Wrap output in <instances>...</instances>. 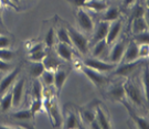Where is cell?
I'll list each match as a JSON object with an SVG mask.
<instances>
[{
	"instance_id": "6da1fadb",
	"label": "cell",
	"mask_w": 149,
	"mask_h": 129,
	"mask_svg": "<svg viewBox=\"0 0 149 129\" xmlns=\"http://www.w3.org/2000/svg\"><path fill=\"white\" fill-rule=\"evenodd\" d=\"M124 89H125V98L135 108L144 109L148 104V98L145 96L143 87L138 80L129 76L124 81Z\"/></svg>"
},
{
	"instance_id": "7a4b0ae2",
	"label": "cell",
	"mask_w": 149,
	"mask_h": 129,
	"mask_svg": "<svg viewBox=\"0 0 149 129\" xmlns=\"http://www.w3.org/2000/svg\"><path fill=\"white\" fill-rule=\"evenodd\" d=\"M68 32L69 37L72 43V46L77 50V52L82 55L86 56L88 54L90 50V41L83 32H81L80 30H76L72 26H68Z\"/></svg>"
},
{
	"instance_id": "3957f363",
	"label": "cell",
	"mask_w": 149,
	"mask_h": 129,
	"mask_svg": "<svg viewBox=\"0 0 149 129\" xmlns=\"http://www.w3.org/2000/svg\"><path fill=\"white\" fill-rule=\"evenodd\" d=\"M80 70L98 89H103L109 83V78L107 77V75L105 73L100 72V71H96L94 69H91L88 66L82 64V62H81L80 64Z\"/></svg>"
},
{
	"instance_id": "277c9868",
	"label": "cell",
	"mask_w": 149,
	"mask_h": 129,
	"mask_svg": "<svg viewBox=\"0 0 149 129\" xmlns=\"http://www.w3.org/2000/svg\"><path fill=\"white\" fill-rule=\"evenodd\" d=\"M128 43L127 38H118L115 42L109 44V49H108V53L106 56V61L111 62V63H115V64H119L123 59V55L125 52V49Z\"/></svg>"
},
{
	"instance_id": "5b68a950",
	"label": "cell",
	"mask_w": 149,
	"mask_h": 129,
	"mask_svg": "<svg viewBox=\"0 0 149 129\" xmlns=\"http://www.w3.org/2000/svg\"><path fill=\"white\" fill-rule=\"evenodd\" d=\"M64 128H81L83 127L81 121L79 109L72 104H68L64 106L63 112V124Z\"/></svg>"
},
{
	"instance_id": "8992f818",
	"label": "cell",
	"mask_w": 149,
	"mask_h": 129,
	"mask_svg": "<svg viewBox=\"0 0 149 129\" xmlns=\"http://www.w3.org/2000/svg\"><path fill=\"white\" fill-rule=\"evenodd\" d=\"M76 21H77V26L80 28V31L83 32L85 35L91 34L93 32V29L95 26V22L93 20L92 16L90 15V12L86 10L85 8L81 7L76 9Z\"/></svg>"
},
{
	"instance_id": "52a82bcc",
	"label": "cell",
	"mask_w": 149,
	"mask_h": 129,
	"mask_svg": "<svg viewBox=\"0 0 149 129\" xmlns=\"http://www.w3.org/2000/svg\"><path fill=\"white\" fill-rule=\"evenodd\" d=\"M144 65V59H139L134 62H128V63H119L117 66L112 71L113 75L117 77H125L127 78L129 76H134V74Z\"/></svg>"
},
{
	"instance_id": "ba28073f",
	"label": "cell",
	"mask_w": 149,
	"mask_h": 129,
	"mask_svg": "<svg viewBox=\"0 0 149 129\" xmlns=\"http://www.w3.org/2000/svg\"><path fill=\"white\" fill-rule=\"evenodd\" d=\"M81 62H82V64L86 65L91 69H94L96 71L103 72V73H109L117 66V64H115V63H111L108 61L93 58V56H84Z\"/></svg>"
},
{
	"instance_id": "9c48e42d",
	"label": "cell",
	"mask_w": 149,
	"mask_h": 129,
	"mask_svg": "<svg viewBox=\"0 0 149 129\" xmlns=\"http://www.w3.org/2000/svg\"><path fill=\"white\" fill-rule=\"evenodd\" d=\"M47 113H48L49 117L52 121V125L54 127L59 128L62 127L63 124V113L61 112L59 106V103H58V96L56 95H52L50 97V103H49V106L47 108Z\"/></svg>"
},
{
	"instance_id": "30bf717a",
	"label": "cell",
	"mask_w": 149,
	"mask_h": 129,
	"mask_svg": "<svg viewBox=\"0 0 149 129\" xmlns=\"http://www.w3.org/2000/svg\"><path fill=\"white\" fill-rule=\"evenodd\" d=\"M70 74V69L66 65H63V63L59 65L55 70H54V83H53V88L55 92V95L59 97L60 93L63 88L65 82L68 80Z\"/></svg>"
},
{
	"instance_id": "8fae6325",
	"label": "cell",
	"mask_w": 149,
	"mask_h": 129,
	"mask_svg": "<svg viewBox=\"0 0 149 129\" xmlns=\"http://www.w3.org/2000/svg\"><path fill=\"white\" fill-rule=\"evenodd\" d=\"M106 96L112 102L120 103L125 98V89H124V81L108 83L106 85Z\"/></svg>"
},
{
	"instance_id": "7c38bea8",
	"label": "cell",
	"mask_w": 149,
	"mask_h": 129,
	"mask_svg": "<svg viewBox=\"0 0 149 129\" xmlns=\"http://www.w3.org/2000/svg\"><path fill=\"white\" fill-rule=\"evenodd\" d=\"M24 86H26V78L20 77L16 80L13 85L11 86V93H12V108H17L21 105L23 96H24Z\"/></svg>"
},
{
	"instance_id": "4fadbf2b",
	"label": "cell",
	"mask_w": 149,
	"mask_h": 129,
	"mask_svg": "<svg viewBox=\"0 0 149 129\" xmlns=\"http://www.w3.org/2000/svg\"><path fill=\"white\" fill-rule=\"evenodd\" d=\"M120 103H122L123 105L126 107V109L128 110V114H129V116H130V119L134 121V126H135V127H137V128H144V129L148 128V126H149L148 119L143 117V116H140V115H138L136 108L134 107L133 105L128 102L126 98H124Z\"/></svg>"
},
{
	"instance_id": "5bb4252c",
	"label": "cell",
	"mask_w": 149,
	"mask_h": 129,
	"mask_svg": "<svg viewBox=\"0 0 149 129\" xmlns=\"http://www.w3.org/2000/svg\"><path fill=\"white\" fill-rule=\"evenodd\" d=\"M108 27H109V22L103 21V20H100V21L97 22L94 26L93 32L91 33V40H88L90 41V45L93 44V43L97 42V41L105 40L107 32H108Z\"/></svg>"
},
{
	"instance_id": "9a60e30c",
	"label": "cell",
	"mask_w": 149,
	"mask_h": 129,
	"mask_svg": "<svg viewBox=\"0 0 149 129\" xmlns=\"http://www.w3.org/2000/svg\"><path fill=\"white\" fill-rule=\"evenodd\" d=\"M95 120L100 126V128H112L111 117L107 109L100 103L95 104Z\"/></svg>"
},
{
	"instance_id": "2e32d148",
	"label": "cell",
	"mask_w": 149,
	"mask_h": 129,
	"mask_svg": "<svg viewBox=\"0 0 149 129\" xmlns=\"http://www.w3.org/2000/svg\"><path fill=\"white\" fill-rule=\"evenodd\" d=\"M54 48H55V53H56V55H58L63 62L70 63V62L73 61L74 51H73V46H72V45L56 41Z\"/></svg>"
},
{
	"instance_id": "e0dca14e",
	"label": "cell",
	"mask_w": 149,
	"mask_h": 129,
	"mask_svg": "<svg viewBox=\"0 0 149 129\" xmlns=\"http://www.w3.org/2000/svg\"><path fill=\"white\" fill-rule=\"evenodd\" d=\"M108 49H109V44L106 42V40H101V41H97V42L91 44L88 53L93 58H97V59L101 60L105 59V61H106Z\"/></svg>"
},
{
	"instance_id": "ac0fdd59",
	"label": "cell",
	"mask_w": 149,
	"mask_h": 129,
	"mask_svg": "<svg viewBox=\"0 0 149 129\" xmlns=\"http://www.w3.org/2000/svg\"><path fill=\"white\" fill-rule=\"evenodd\" d=\"M19 73H20V67H13L11 71L6 73V75L0 81V96L5 94L8 89H10L11 86L16 82Z\"/></svg>"
},
{
	"instance_id": "d6986e66",
	"label": "cell",
	"mask_w": 149,
	"mask_h": 129,
	"mask_svg": "<svg viewBox=\"0 0 149 129\" xmlns=\"http://www.w3.org/2000/svg\"><path fill=\"white\" fill-rule=\"evenodd\" d=\"M95 104H91L85 107L77 108L83 127H90L91 124L95 120Z\"/></svg>"
},
{
	"instance_id": "ffe728a7",
	"label": "cell",
	"mask_w": 149,
	"mask_h": 129,
	"mask_svg": "<svg viewBox=\"0 0 149 129\" xmlns=\"http://www.w3.org/2000/svg\"><path fill=\"white\" fill-rule=\"evenodd\" d=\"M139 60V54H138V44L132 40H128V43L125 49V52L123 55V59L120 63H128V62H134Z\"/></svg>"
},
{
	"instance_id": "44dd1931",
	"label": "cell",
	"mask_w": 149,
	"mask_h": 129,
	"mask_svg": "<svg viewBox=\"0 0 149 129\" xmlns=\"http://www.w3.org/2000/svg\"><path fill=\"white\" fill-rule=\"evenodd\" d=\"M122 29H123V19L122 18H118L117 20L115 21L109 22V27H108V32H107L106 35V42L108 44H112L113 42H115L120 33H122Z\"/></svg>"
},
{
	"instance_id": "7402d4cb",
	"label": "cell",
	"mask_w": 149,
	"mask_h": 129,
	"mask_svg": "<svg viewBox=\"0 0 149 129\" xmlns=\"http://www.w3.org/2000/svg\"><path fill=\"white\" fill-rule=\"evenodd\" d=\"M62 63H63V61L56 55V53H54L53 49L48 50L45 56H44V59L42 60V64L44 66V69L51 71H54L59 65L62 64Z\"/></svg>"
},
{
	"instance_id": "603a6c76",
	"label": "cell",
	"mask_w": 149,
	"mask_h": 129,
	"mask_svg": "<svg viewBox=\"0 0 149 129\" xmlns=\"http://www.w3.org/2000/svg\"><path fill=\"white\" fill-rule=\"evenodd\" d=\"M120 17H122L120 9L118 7H115V6H111V7H107L106 9L102 12V16L100 18V20L112 22L117 20L118 18H120Z\"/></svg>"
},
{
	"instance_id": "cb8c5ba5",
	"label": "cell",
	"mask_w": 149,
	"mask_h": 129,
	"mask_svg": "<svg viewBox=\"0 0 149 129\" xmlns=\"http://www.w3.org/2000/svg\"><path fill=\"white\" fill-rule=\"evenodd\" d=\"M107 3L105 0H86L83 8H85L88 12H94V13H98V12H103L106 9Z\"/></svg>"
},
{
	"instance_id": "d4e9b609",
	"label": "cell",
	"mask_w": 149,
	"mask_h": 129,
	"mask_svg": "<svg viewBox=\"0 0 149 129\" xmlns=\"http://www.w3.org/2000/svg\"><path fill=\"white\" fill-rule=\"evenodd\" d=\"M130 23H132V33L133 34L144 32L146 30H148V23H147V19L145 17L135 18L130 21Z\"/></svg>"
},
{
	"instance_id": "484cf974",
	"label": "cell",
	"mask_w": 149,
	"mask_h": 129,
	"mask_svg": "<svg viewBox=\"0 0 149 129\" xmlns=\"http://www.w3.org/2000/svg\"><path fill=\"white\" fill-rule=\"evenodd\" d=\"M9 116L13 120H19V121H30V120L34 118L29 108L21 109V110H17L16 109V110L9 113Z\"/></svg>"
},
{
	"instance_id": "4316f807",
	"label": "cell",
	"mask_w": 149,
	"mask_h": 129,
	"mask_svg": "<svg viewBox=\"0 0 149 129\" xmlns=\"http://www.w3.org/2000/svg\"><path fill=\"white\" fill-rule=\"evenodd\" d=\"M12 108V93L11 89H8L5 94L1 95L0 98V112L1 113H9Z\"/></svg>"
},
{
	"instance_id": "83f0119b",
	"label": "cell",
	"mask_w": 149,
	"mask_h": 129,
	"mask_svg": "<svg viewBox=\"0 0 149 129\" xmlns=\"http://www.w3.org/2000/svg\"><path fill=\"white\" fill-rule=\"evenodd\" d=\"M130 8V16H129V21H132L135 18H139V17H145L147 13V10L145 9L144 2L141 3L140 0H137L133 6L129 7Z\"/></svg>"
},
{
	"instance_id": "f1b7e54d",
	"label": "cell",
	"mask_w": 149,
	"mask_h": 129,
	"mask_svg": "<svg viewBox=\"0 0 149 129\" xmlns=\"http://www.w3.org/2000/svg\"><path fill=\"white\" fill-rule=\"evenodd\" d=\"M54 31H55L56 41L72 45L71 40H70V37H69V32H68V28L64 27L63 24H59V26H55V27H54Z\"/></svg>"
},
{
	"instance_id": "f546056e",
	"label": "cell",
	"mask_w": 149,
	"mask_h": 129,
	"mask_svg": "<svg viewBox=\"0 0 149 129\" xmlns=\"http://www.w3.org/2000/svg\"><path fill=\"white\" fill-rule=\"evenodd\" d=\"M39 80L41 81L43 86H45V87H52L54 83V71L44 69L42 74L39 77Z\"/></svg>"
},
{
	"instance_id": "4dcf8cb0",
	"label": "cell",
	"mask_w": 149,
	"mask_h": 129,
	"mask_svg": "<svg viewBox=\"0 0 149 129\" xmlns=\"http://www.w3.org/2000/svg\"><path fill=\"white\" fill-rule=\"evenodd\" d=\"M43 71H44V66H43L42 62H32V61H30V64H29V74L33 78H39L40 75L42 74Z\"/></svg>"
},
{
	"instance_id": "1f68e13d",
	"label": "cell",
	"mask_w": 149,
	"mask_h": 129,
	"mask_svg": "<svg viewBox=\"0 0 149 129\" xmlns=\"http://www.w3.org/2000/svg\"><path fill=\"white\" fill-rule=\"evenodd\" d=\"M43 43L45 45V48L50 50V49H53L55 43H56V38H55V31H54V27H51L48 30V32L45 33L44 35V40Z\"/></svg>"
},
{
	"instance_id": "d6a6232c",
	"label": "cell",
	"mask_w": 149,
	"mask_h": 129,
	"mask_svg": "<svg viewBox=\"0 0 149 129\" xmlns=\"http://www.w3.org/2000/svg\"><path fill=\"white\" fill-rule=\"evenodd\" d=\"M43 85L39 78H33L31 87V97L32 98H42Z\"/></svg>"
},
{
	"instance_id": "836d02e7",
	"label": "cell",
	"mask_w": 149,
	"mask_h": 129,
	"mask_svg": "<svg viewBox=\"0 0 149 129\" xmlns=\"http://www.w3.org/2000/svg\"><path fill=\"white\" fill-rule=\"evenodd\" d=\"M17 58V52L10 48L0 49V59L6 62H12Z\"/></svg>"
},
{
	"instance_id": "e575fe53",
	"label": "cell",
	"mask_w": 149,
	"mask_h": 129,
	"mask_svg": "<svg viewBox=\"0 0 149 129\" xmlns=\"http://www.w3.org/2000/svg\"><path fill=\"white\" fill-rule=\"evenodd\" d=\"M43 105H42V98H32L31 103H30V112L33 115V117L37 115L38 113H40L42 110Z\"/></svg>"
},
{
	"instance_id": "d590c367",
	"label": "cell",
	"mask_w": 149,
	"mask_h": 129,
	"mask_svg": "<svg viewBox=\"0 0 149 129\" xmlns=\"http://www.w3.org/2000/svg\"><path fill=\"white\" fill-rule=\"evenodd\" d=\"M47 51H48V49L28 54V60H29V61H32V62H42V60L44 59V56H45V54H47Z\"/></svg>"
},
{
	"instance_id": "8d00e7d4",
	"label": "cell",
	"mask_w": 149,
	"mask_h": 129,
	"mask_svg": "<svg viewBox=\"0 0 149 129\" xmlns=\"http://www.w3.org/2000/svg\"><path fill=\"white\" fill-rule=\"evenodd\" d=\"M133 40L137 43V44H145V43H149L148 30H146V31H144V32L133 34Z\"/></svg>"
},
{
	"instance_id": "74e56055",
	"label": "cell",
	"mask_w": 149,
	"mask_h": 129,
	"mask_svg": "<svg viewBox=\"0 0 149 129\" xmlns=\"http://www.w3.org/2000/svg\"><path fill=\"white\" fill-rule=\"evenodd\" d=\"M149 46L148 43H145V44H138V54H139V59H144L147 60L149 55Z\"/></svg>"
},
{
	"instance_id": "f35d334b",
	"label": "cell",
	"mask_w": 149,
	"mask_h": 129,
	"mask_svg": "<svg viewBox=\"0 0 149 129\" xmlns=\"http://www.w3.org/2000/svg\"><path fill=\"white\" fill-rule=\"evenodd\" d=\"M11 45H12V40L8 35H5V34L0 33V49L10 48Z\"/></svg>"
},
{
	"instance_id": "ab89813d",
	"label": "cell",
	"mask_w": 149,
	"mask_h": 129,
	"mask_svg": "<svg viewBox=\"0 0 149 129\" xmlns=\"http://www.w3.org/2000/svg\"><path fill=\"white\" fill-rule=\"evenodd\" d=\"M45 45L44 43L42 42H38V43H33L31 44L29 48H28V54L33 53V52H37V51H41V50H45Z\"/></svg>"
},
{
	"instance_id": "60d3db41",
	"label": "cell",
	"mask_w": 149,
	"mask_h": 129,
	"mask_svg": "<svg viewBox=\"0 0 149 129\" xmlns=\"http://www.w3.org/2000/svg\"><path fill=\"white\" fill-rule=\"evenodd\" d=\"M13 69V66L10 62H6L0 59V73H7Z\"/></svg>"
},
{
	"instance_id": "b9f144b4",
	"label": "cell",
	"mask_w": 149,
	"mask_h": 129,
	"mask_svg": "<svg viewBox=\"0 0 149 129\" xmlns=\"http://www.w3.org/2000/svg\"><path fill=\"white\" fill-rule=\"evenodd\" d=\"M70 1L72 5H74L75 7H77V8H81V7H83L84 3H85L86 0H68Z\"/></svg>"
},
{
	"instance_id": "7bdbcfd3",
	"label": "cell",
	"mask_w": 149,
	"mask_h": 129,
	"mask_svg": "<svg viewBox=\"0 0 149 129\" xmlns=\"http://www.w3.org/2000/svg\"><path fill=\"white\" fill-rule=\"evenodd\" d=\"M137 0H123V5L126 8H129L130 6H133Z\"/></svg>"
},
{
	"instance_id": "ee69618b",
	"label": "cell",
	"mask_w": 149,
	"mask_h": 129,
	"mask_svg": "<svg viewBox=\"0 0 149 129\" xmlns=\"http://www.w3.org/2000/svg\"><path fill=\"white\" fill-rule=\"evenodd\" d=\"M23 126H18V125H3L0 124V128H22Z\"/></svg>"
},
{
	"instance_id": "f6af8a7d",
	"label": "cell",
	"mask_w": 149,
	"mask_h": 129,
	"mask_svg": "<svg viewBox=\"0 0 149 129\" xmlns=\"http://www.w3.org/2000/svg\"><path fill=\"white\" fill-rule=\"evenodd\" d=\"M10 1L16 6V7H18V6L20 5V1H21V0H10Z\"/></svg>"
},
{
	"instance_id": "bcb514c9",
	"label": "cell",
	"mask_w": 149,
	"mask_h": 129,
	"mask_svg": "<svg viewBox=\"0 0 149 129\" xmlns=\"http://www.w3.org/2000/svg\"><path fill=\"white\" fill-rule=\"evenodd\" d=\"M2 6H1V3H0V24L2 26V16H1V13H2Z\"/></svg>"
},
{
	"instance_id": "7dc6e473",
	"label": "cell",
	"mask_w": 149,
	"mask_h": 129,
	"mask_svg": "<svg viewBox=\"0 0 149 129\" xmlns=\"http://www.w3.org/2000/svg\"><path fill=\"white\" fill-rule=\"evenodd\" d=\"M143 2H144V0H143Z\"/></svg>"
}]
</instances>
